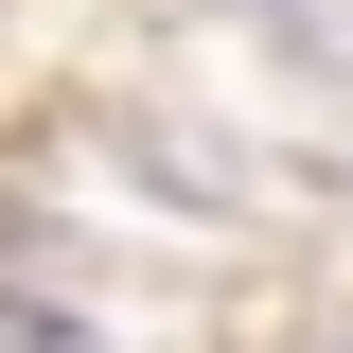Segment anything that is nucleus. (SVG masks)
<instances>
[{"label": "nucleus", "instance_id": "nucleus-1", "mask_svg": "<svg viewBox=\"0 0 353 353\" xmlns=\"http://www.w3.org/2000/svg\"><path fill=\"white\" fill-rule=\"evenodd\" d=\"M0 353H88L71 318H36V301H0Z\"/></svg>", "mask_w": 353, "mask_h": 353}]
</instances>
